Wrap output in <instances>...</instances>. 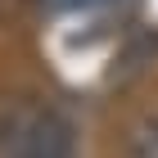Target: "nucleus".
<instances>
[{"label":"nucleus","mask_w":158,"mask_h":158,"mask_svg":"<svg viewBox=\"0 0 158 158\" xmlns=\"http://www.w3.org/2000/svg\"><path fill=\"white\" fill-rule=\"evenodd\" d=\"M5 158H77V127L59 109H32L14 127Z\"/></svg>","instance_id":"f257e3e1"},{"label":"nucleus","mask_w":158,"mask_h":158,"mask_svg":"<svg viewBox=\"0 0 158 158\" xmlns=\"http://www.w3.org/2000/svg\"><path fill=\"white\" fill-rule=\"evenodd\" d=\"M127 158H158V109L140 113L127 131Z\"/></svg>","instance_id":"f03ea898"}]
</instances>
